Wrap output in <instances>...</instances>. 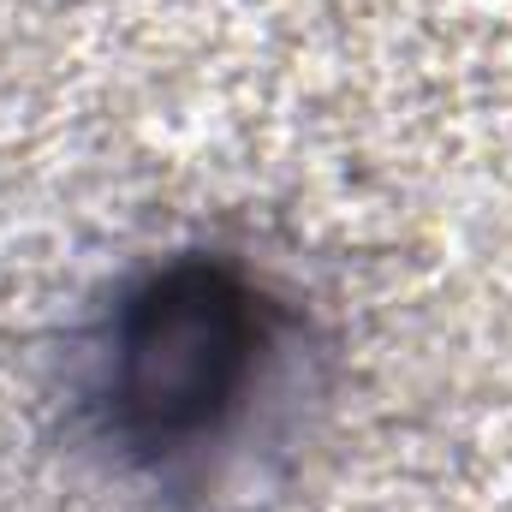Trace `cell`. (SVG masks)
Returning <instances> with one entry per match:
<instances>
[{
  "mask_svg": "<svg viewBox=\"0 0 512 512\" xmlns=\"http://www.w3.org/2000/svg\"><path fill=\"white\" fill-rule=\"evenodd\" d=\"M274 304L221 256H167L131 280L90 352V417L137 471H179L251 411L274 352Z\"/></svg>",
  "mask_w": 512,
  "mask_h": 512,
  "instance_id": "1",
  "label": "cell"
}]
</instances>
